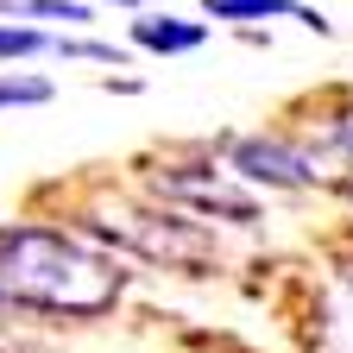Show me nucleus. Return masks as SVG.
<instances>
[{
  "label": "nucleus",
  "mask_w": 353,
  "mask_h": 353,
  "mask_svg": "<svg viewBox=\"0 0 353 353\" xmlns=\"http://www.w3.org/2000/svg\"><path fill=\"white\" fill-rule=\"evenodd\" d=\"M51 51L57 57H88V63H126V51H120V44H95V38H51Z\"/></svg>",
  "instance_id": "nucleus-10"
},
{
  "label": "nucleus",
  "mask_w": 353,
  "mask_h": 353,
  "mask_svg": "<svg viewBox=\"0 0 353 353\" xmlns=\"http://www.w3.org/2000/svg\"><path fill=\"white\" fill-rule=\"evenodd\" d=\"M51 51V32H38V26H0V57H44Z\"/></svg>",
  "instance_id": "nucleus-8"
},
{
  "label": "nucleus",
  "mask_w": 353,
  "mask_h": 353,
  "mask_svg": "<svg viewBox=\"0 0 353 353\" xmlns=\"http://www.w3.org/2000/svg\"><path fill=\"white\" fill-rule=\"evenodd\" d=\"M126 290L120 265L51 228H0V303L44 316H101Z\"/></svg>",
  "instance_id": "nucleus-1"
},
{
  "label": "nucleus",
  "mask_w": 353,
  "mask_h": 353,
  "mask_svg": "<svg viewBox=\"0 0 353 353\" xmlns=\"http://www.w3.org/2000/svg\"><path fill=\"white\" fill-rule=\"evenodd\" d=\"M132 44H145V51H158V57H183V51H202L208 44V26L202 19L145 13V19H132Z\"/></svg>",
  "instance_id": "nucleus-5"
},
{
  "label": "nucleus",
  "mask_w": 353,
  "mask_h": 353,
  "mask_svg": "<svg viewBox=\"0 0 353 353\" xmlns=\"http://www.w3.org/2000/svg\"><path fill=\"white\" fill-rule=\"evenodd\" d=\"M51 82L44 76H0V108H44Z\"/></svg>",
  "instance_id": "nucleus-9"
},
{
  "label": "nucleus",
  "mask_w": 353,
  "mask_h": 353,
  "mask_svg": "<svg viewBox=\"0 0 353 353\" xmlns=\"http://www.w3.org/2000/svg\"><path fill=\"white\" fill-rule=\"evenodd\" d=\"M108 234L132 252H145V259H164V265H202L214 259V246L190 228V221H170V214H120L108 221Z\"/></svg>",
  "instance_id": "nucleus-2"
},
{
  "label": "nucleus",
  "mask_w": 353,
  "mask_h": 353,
  "mask_svg": "<svg viewBox=\"0 0 353 353\" xmlns=\"http://www.w3.org/2000/svg\"><path fill=\"white\" fill-rule=\"evenodd\" d=\"M120 7H152V0H120Z\"/></svg>",
  "instance_id": "nucleus-12"
},
{
  "label": "nucleus",
  "mask_w": 353,
  "mask_h": 353,
  "mask_svg": "<svg viewBox=\"0 0 353 353\" xmlns=\"http://www.w3.org/2000/svg\"><path fill=\"white\" fill-rule=\"evenodd\" d=\"M158 190L176 196V202H190V208H202V214H234V221H252V214H259L246 196H228L202 164H196V170H170V176H158Z\"/></svg>",
  "instance_id": "nucleus-4"
},
{
  "label": "nucleus",
  "mask_w": 353,
  "mask_h": 353,
  "mask_svg": "<svg viewBox=\"0 0 353 353\" xmlns=\"http://www.w3.org/2000/svg\"><path fill=\"white\" fill-rule=\"evenodd\" d=\"M7 19H63V26H88L95 7L88 0H0Z\"/></svg>",
  "instance_id": "nucleus-7"
},
{
  "label": "nucleus",
  "mask_w": 353,
  "mask_h": 353,
  "mask_svg": "<svg viewBox=\"0 0 353 353\" xmlns=\"http://www.w3.org/2000/svg\"><path fill=\"white\" fill-rule=\"evenodd\" d=\"M234 176H246V183H265V190H309L316 183V158L284 145V139H240L234 145Z\"/></svg>",
  "instance_id": "nucleus-3"
},
{
  "label": "nucleus",
  "mask_w": 353,
  "mask_h": 353,
  "mask_svg": "<svg viewBox=\"0 0 353 353\" xmlns=\"http://www.w3.org/2000/svg\"><path fill=\"white\" fill-rule=\"evenodd\" d=\"M202 13H214V19H296L309 32H328V19L316 7H303V0H202Z\"/></svg>",
  "instance_id": "nucleus-6"
},
{
  "label": "nucleus",
  "mask_w": 353,
  "mask_h": 353,
  "mask_svg": "<svg viewBox=\"0 0 353 353\" xmlns=\"http://www.w3.org/2000/svg\"><path fill=\"white\" fill-rule=\"evenodd\" d=\"M334 145H341V152H347V158H353V114H347V120H341V126H334Z\"/></svg>",
  "instance_id": "nucleus-11"
}]
</instances>
